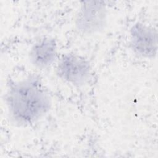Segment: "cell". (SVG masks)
I'll return each mask as SVG.
<instances>
[{
  "label": "cell",
  "instance_id": "obj_3",
  "mask_svg": "<svg viewBox=\"0 0 158 158\" xmlns=\"http://www.w3.org/2000/svg\"><path fill=\"white\" fill-rule=\"evenodd\" d=\"M57 73L60 78L68 83L80 86L89 79L91 66L85 57L75 54H67L59 60Z\"/></svg>",
  "mask_w": 158,
  "mask_h": 158
},
{
  "label": "cell",
  "instance_id": "obj_2",
  "mask_svg": "<svg viewBox=\"0 0 158 158\" xmlns=\"http://www.w3.org/2000/svg\"><path fill=\"white\" fill-rule=\"evenodd\" d=\"M107 10L103 1H84L75 19L77 29L84 34H93L101 30L106 25Z\"/></svg>",
  "mask_w": 158,
  "mask_h": 158
},
{
  "label": "cell",
  "instance_id": "obj_1",
  "mask_svg": "<svg viewBox=\"0 0 158 158\" xmlns=\"http://www.w3.org/2000/svg\"><path fill=\"white\" fill-rule=\"evenodd\" d=\"M11 119L20 125H28L41 118L49 110V95L41 81L28 77L11 84L6 96Z\"/></svg>",
  "mask_w": 158,
  "mask_h": 158
},
{
  "label": "cell",
  "instance_id": "obj_5",
  "mask_svg": "<svg viewBox=\"0 0 158 158\" xmlns=\"http://www.w3.org/2000/svg\"><path fill=\"white\" fill-rule=\"evenodd\" d=\"M57 52L56 41L51 38H43L33 45L29 52V58L35 67L44 69L54 62Z\"/></svg>",
  "mask_w": 158,
  "mask_h": 158
},
{
  "label": "cell",
  "instance_id": "obj_4",
  "mask_svg": "<svg viewBox=\"0 0 158 158\" xmlns=\"http://www.w3.org/2000/svg\"><path fill=\"white\" fill-rule=\"evenodd\" d=\"M131 45L139 56L153 58L157 51V33L154 28L137 22L130 29Z\"/></svg>",
  "mask_w": 158,
  "mask_h": 158
}]
</instances>
